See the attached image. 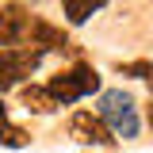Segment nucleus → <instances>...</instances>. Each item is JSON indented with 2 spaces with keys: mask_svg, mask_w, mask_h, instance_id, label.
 <instances>
[{
  "mask_svg": "<svg viewBox=\"0 0 153 153\" xmlns=\"http://www.w3.org/2000/svg\"><path fill=\"white\" fill-rule=\"evenodd\" d=\"M69 130H73V138L76 142H84V146H115V134H111V126L100 119V115H92V111H76L73 115V123H69Z\"/></svg>",
  "mask_w": 153,
  "mask_h": 153,
  "instance_id": "obj_4",
  "label": "nucleus"
},
{
  "mask_svg": "<svg viewBox=\"0 0 153 153\" xmlns=\"http://www.w3.org/2000/svg\"><path fill=\"white\" fill-rule=\"evenodd\" d=\"M119 73L123 76H153V65L149 61H126V65L119 61Z\"/></svg>",
  "mask_w": 153,
  "mask_h": 153,
  "instance_id": "obj_9",
  "label": "nucleus"
},
{
  "mask_svg": "<svg viewBox=\"0 0 153 153\" xmlns=\"http://www.w3.org/2000/svg\"><path fill=\"white\" fill-rule=\"evenodd\" d=\"M38 65H42V50L38 46H8V50H0V92L16 88Z\"/></svg>",
  "mask_w": 153,
  "mask_h": 153,
  "instance_id": "obj_3",
  "label": "nucleus"
},
{
  "mask_svg": "<svg viewBox=\"0 0 153 153\" xmlns=\"http://www.w3.org/2000/svg\"><path fill=\"white\" fill-rule=\"evenodd\" d=\"M146 119H149V126H153V107H149V115H146Z\"/></svg>",
  "mask_w": 153,
  "mask_h": 153,
  "instance_id": "obj_11",
  "label": "nucleus"
},
{
  "mask_svg": "<svg viewBox=\"0 0 153 153\" xmlns=\"http://www.w3.org/2000/svg\"><path fill=\"white\" fill-rule=\"evenodd\" d=\"M100 119L111 126L115 138H138V111H134V100L123 88H107L100 96Z\"/></svg>",
  "mask_w": 153,
  "mask_h": 153,
  "instance_id": "obj_1",
  "label": "nucleus"
},
{
  "mask_svg": "<svg viewBox=\"0 0 153 153\" xmlns=\"http://www.w3.org/2000/svg\"><path fill=\"white\" fill-rule=\"evenodd\" d=\"M23 107L35 111V115H50L54 107H61V103L54 100L50 88H35V84H27V88H23Z\"/></svg>",
  "mask_w": 153,
  "mask_h": 153,
  "instance_id": "obj_7",
  "label": "nucleus"
},
{
  "mask_svg": "<svg viewBox=\"0 0 153 153\" xmlns=\"http://www.w3.org/2000/svg\"><path fill=\"white\" fill-rule=\"evenodd\" d=\"M0 46H16V31L8 23V12H0Z\"/></svg>",
  "mask_w": 153,
  "mask_h": 153,
  "instance_id": "obj_10",
  "label": "nucleus"
},
{
  "mask_svg": "<svg viewBox=\"0 0 153 153\" xmlns=\"http://www.w3.org/2000/svg\"><path fill=\"white\" fill-rule=\"evenodd\" d=\"M103 4H107V0H61V8H65V19H69L73 27H76V23H84L92 12H100Z\"/></svg>",
  "mask_w": 153,
  "mask_h": 153,
  "instance_id": "obj_8",
  "label": "nucleus"
},
{
  "mask_svg": "<svg viewBox=\"0 0 153 153\" xmlns=\"http://www.w3.org/2000/svg\"><path fill=\"white\" fill-rule=\"evenodd\" d=\"M0 146H4V149H23V146H31V134L23 130V126H12V123H8L4 100H0Z\"/></svg>",
  "mask_w": 153,
  "mask_h": 153,
  "instance_id": "obj_6",
  "label": "nucleus"
},
{
  "mask_svg": "<svg viewBox=\"0 0 153 153\" xmlns=\"http://www.w3.org/2000/svg\"><path fill=\"white\" fill-rule=\"evenodd\" d=\"M31 46H38V50H69V35L61 27H50L46 19H35L31 23Z\"/></svg>",
  "mask_w": 153,
  "mask_h": 153,
  "instance_id": "obj_5",
  "label": "nucleus"
},
{
  "mask_svg": "<svg viewBox=\"0 0 153 153\" xmlns=\"http://www.w3.org/2000/svg\"><path fill=\"white\" fill-rule=\"evenodd\" d=\"M50 92H54L57 103H76V100H84V96L100 92V73H96L92 65H84V61H76L73 69H65V73H57L50 84H46Z\"/></svg>",
  "mask_w": 153,
  "mask_h": 153,
  "instance_id": "obj_2",
  "label": "nucleus"
}]
</instances>
